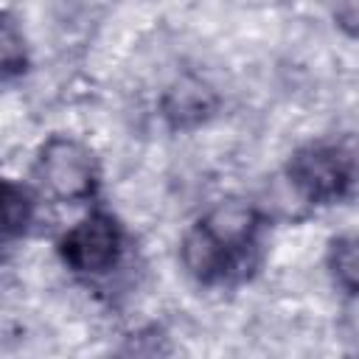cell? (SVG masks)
Returning a JSON list of instances; mask_svg holds the SVG:
<instances>
[{
	"label": "cell",
	"mask_w": 359,
	"mask_h": 359,
	"mask_svg": "<svg viewBox=\"0 0 359 359\" xmlns=\"http://www.w3.org/2000/svg\"><path fill=\"white\" fill-rule=\"evenodd\" d=\"M34 219V202H31V194L17 185V182H6L3 185V230L8 238L25 233V227L31 224Z\"/></svg>",
	"instance_id": "ba28073f"
},
{
	"label": "cell",
	"mask_w": 359,
	"mask_h": 359,
	"mask_svg": "<svg viewBox=\"0 0 359 359\" xmlns=\"http://www.w3.org/2000/svg\"><path fill=\"white\" fill-rule=\"evenodd\" d=\"M216 107V98L210 95V90L199 81H180L177 87L168 90L163 109L165 118L171 121V126L185 129V126H196L199 121H205L210 115V109Z\"/></svg>",
	"instance_id": "8992f818"
},
{
	"label": "cell",
	"mask_w": 359,
	"mask_h": 359,
	"mask_svg": "<svg viewBox=\"0 0 359 359\" xmlns=\"http://www.w3.org/2000/svg\"><path fill=\"white\" fill-rule=\"evenodd\" d=\"M334 20L345 34L356 36L359 34V0H339L334 8Z\"/></svg>",
	"instance_id": "30bf717a"
},
{
	"label": "cell",
	"mask_w": 359,
	"mask_h": 359,
	"mask_svg": "<svg viewBox=\"0 0 359 359\" xmlns=\"http://www.w3.org/2000/svg\"><path fill=\"white\" fill-rule=\"evenodd\" d=\"M182 264L199 283H216L230 272L233 258L196 224L182 238Z\"/></svg>",
	"instance_id": "5b68a950"
},
{
	"label": "cell",
	"mask_w": 359,
	"mask_h": 359,
	"mask_svg": "<svg viewBox=\"0 0 359 359\" xmlns=\"http://www.w3.org/2000/svg\"><path fill=\"white\" fill-rule=\"evenodd\" d=\"M0 50H3V73L14 76L25 70V50H22V34L14 28V20L3 17V34H0Z\"/></svg>",
	"instance_id": "9c48e42d"
},
{
	"label": "cell",
	"mask_w": 359,
	"mask_h": 359,
	"mask_svg": "<svg viewBox=\"0 0 359 359\" xmlns=\"http://www.w3.org/2000/svg\"><path fill=\"white\" fill-rule=\"evenodd\" d=\"M45 194L59 202H81L95 194L98 185V165L93 151L73 140V137H50L36 157L34 168Z\"/></svg>",
	"instance_id": "6da1fadb"
},
{
	"label": "cell",
	"mask_w": 359,
	"mask_h": 359,
	"mask_svg": "<svg viewBox=\"0 0 359 359\" xmlns=\"http://www.w3.org/2000/svg\"><path fill=\"white\" fill-rule=\"evenodd\" d=\"M62 261L79 275H101L121 255V227L109 213H90L59 241Z\"/></svg>",
	"instance_id": "3957f363"
},
{
	"label": "cell",
	"mask_w": 359,
	"mask_h": 359,
	"mask_svg": "<svg viewBox=\"0 0 359 359\" xmlns=\"http://www.w3.org/2000/svg\"><path fill=\"white\" fill-rule=\"evenodd\" d=\"M328 272L342 292L359 294V233L337 236L328 244Z\"/></svg>",
	"instance_id": "52a82bcc"
},
{
	"label": "cell",
	"mask_w": 359,
	"mask_h": 359,
	"mask_svg": "<svg viewBox=\"0 0 359 359\" xmlns=\"http://www.w3.org/2000/svg\"><path fill=\"white\" fill-rule=\"evenodd\" d=\"M258 224H261V216L252 205L247 202H219L216 208H210L202 219H199V227L230 255L236 258L238 252H244L255 233H258Z\"/></svg>",
	"instance_id": "277c9868"
},
{
	"label": "cell",
	"mask_w": 359,
	"mask_h": 359,
	"mask_svg": "<svg viewBox=\"0 0 359 359\" xmlns=\"http://www.w3.org/2000/svg\"><path fill=\"white\" fill-rule=\"evenodd\" d=\"M286 174H289V182L309 202H320V205L337 202L339 196H345L353 177L351 160L345 157V151L325 143H311L297 149L286 165Z\"/></svg>",
	"instance_id": "7a4b0ae2"
}]
</instances>
